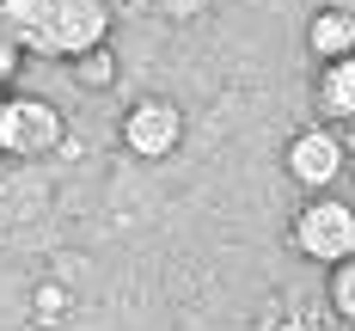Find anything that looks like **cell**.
<instances>
[{"instance_id": "cell-1", "label": "cell", "mask_w": 355, "mask_h": 331, "mask_svg": "<svg viewBox=\"0 0 355 331\" xmlns=\"http://www.w3.org/2000/svg\"><path fill=\"white\" fill-rule=\"evenodd\" d=\"M0 31L19 56H92L110 37L105 0H0Z\"/></svg>"}, {"instance_id": "cell-2", "label": "cell", "mask_w": 355, "mask_h": 331, "mask_svg": "<svg viewBox=\"0 0 355 331\" xmlns=\"http://www.w3.org/2000/svg\"><path fill=\"white\" fill-rule=\"evenodd\" d=\"M294 252L313 257V264H343L355 257V203L343 196H313V203H300V215H294Z\"/></svg>"}, {"instance_id": "cell-3", "label": "cell", "mask_w": 355, "mask_h": 331, "mask_svg": "<svg viewBox=\"0 0 355 331\" xmlns=\"http://www.w3.org/2000/svg\"><path fill=\"white\" fill-rule=\"evenodd\" d=\"M62 142H68V123H62V110L49 105V99L12 92L0 105V153L6 160H43V153H55Z\"/></svg>"}, {"instance_id": "cell-4", "label": "cell", "mask_w": 355, "mask_h": 331, "mask_svg": "<svg viewBox=\"0 0 355 331\" xmlns=\"http://www.w3.org/2000/svg\"><path fill=\"white\" fill-rule=\"evenodd\" d=\"M184 142V110L172 99H135L123 117V147L135 160H172Z\"/></svg>"}, {"instance_id": "cell-5", "label": "cell", "mask_w": 355, "mask_h": 331, "mask_svg": "<svg viewBox=\"0 0 355 331\" xmlns=\"http://www.w3.org/2000/svg\"><path fill=\"white\" fill-rule=\"evenodd\" d=\"M282 160H288V178L300 184V190H313V196H324L331 184L343 178V142L331 129H300Z\"/></svg>"}, {"instance_id": "cell-6", "label": "cell", "mask_w": 355, "mask_h": 331, "mask_svg": "<svg viewBox=\"0 0 355 331\" xmlns=\"http://www.w3.org/2000/svg\"><path fill=\"white\" fill-rule=\"evenodd\" d=\"M306 49L319 56V62H343L355 56V19L349 12H313V25H306Z\"/></svg>"}, {"instance_id": "cell-7", "label": "cell", "mask_w": 355, "mask_h": 331, "mask_svg": "<svg viewBox=\"0 0 355 331\" xmlns=\"http://www.w3.org/2000/svg\"><path fill=\"white\" fill-rule=\"evenodd\" d=\"M319 105H324V117L355 123V56L324 62V74H319Z\"/></svg>"}, {"instance_id": "cell-8", "label": "cell", "mask_w": 355, "mask_h": 331, "mask_svg": "<svg viewBox=\"0 0 355 331\" xmlns=\"http://www.w3.org/2000/svg\"><path fill=\"white\" fill-rule=\"evenodd\" d=\"M324 294H331V313L355 325V257H343V264L331 270V289H324Z\"/></svg>"}, {"instance_id": "cell-9", "label": "cell", "mask_w": 355, "mask_h": 331, "mask_svg": "<svg viewBox=\"0 0 355 331\" xmlns=\"http://www.w3.org/2000/svg\"><path fill=\"white\" fill-rule=\"evenodd\" d=\"M80 74H86V86H110V56H105V49L80 56Z\"/></svg>"}, {"instance_id": "cell-10", "label": "cell", "mask_w": 355, "mask_h": 331, "mask_svg": "<svg viewBox=\"0 0 355 331\" xmlns=\"http://www.w3.org/2000/svg\"><path fill=\"white\" fill-rule=\"evenodd\" d=\"M19 62H25V56H19V43H12V37L0 31V86H6V80L19 74Z\"/></svg>"}, {"instance_id": "cell-11", "label": "cell", "mask_w": 355, "mask_h": 331, "mask_svg": "<svg viewBox=\"0 0 355 331\" xmlns=\"http://www.w3.org/2000/svg\"><path fill=\"white\" fill-rule=\"evenodd\" d=\"M43 319H62V289H43Z\"/></svg>"}, {"instance_id": "cell-12", "label": "cell", "mask_w": 355, "mask_h": 331, "mask_svg": "<svg viewBox=\"0 0 355 331\" xmlns=\"http://www.w3.org/2000/svg\"><path fill=\"white\" fill-rule=\"evenodd\" d=\"M324 12H349L355 19V0H324Z\"/></svg>"}, {"instance_id": "cell-13", "label": "cell", "mask_w": 355, "mask_h": 331, "mask_svg": "<svg viewBox=\"0 0 355 331\" xmlns=\"http://www.w3.org/2000/svg\"><path fill=\"white\" fill-rule=\"evenodd\" d=\"M0 105H6V92H0Z\"/></svg>"}]
</instances>
